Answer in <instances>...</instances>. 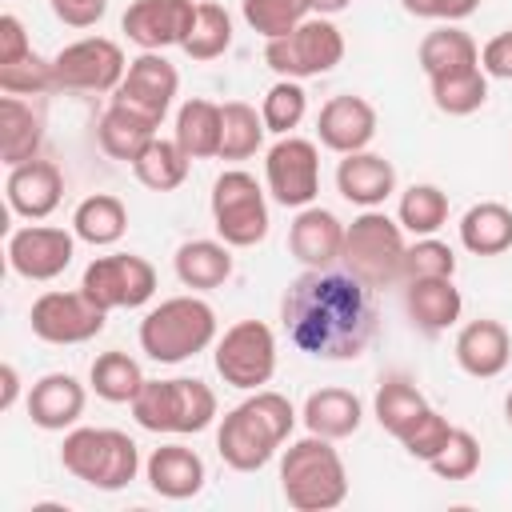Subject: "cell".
I'll list each match as a JSON object with an SVG mask.
<instances>
[{"label":"cell","mask_w":512,"mask_h":512,"mask_svg":"<svg viewBox=\"0 0 512 512\" xmlns=\"http://www.w3.org/2000/svg\"><path fill=\"white\" fill-rule=\"evenodd\" d=\"M428 468H432L440 480H468V476H476V468H480V440H476L468 428H452L444 452L432 456Z\"/></svg>","instance_id":"cell-45"},{"label":"cell","mask_w":512,"mask_h":512,"mask_svg":"<svg viewBox=\"0 0 512 512\" xmlns=\"http://www.w3.org/2000/svg\"><path fill=\"white\" fill-rule=\"evenodd\" d=\"M268 196L284 208H308L320 192V152L304 136H280L264 156Z\"/></svg>","instance_id":"cell-14"},{"label":"cell","mask_w":512,"mask_h":512,"mask_svg":"<svg viewBox=\"0 0 512 512\" xmlns=\"http://www.w3.org/2000/svg\"><path fill=\"white\" fill-rule=\"evenodd\" d=\"M172 268H176L180 284L192 288V292L220 288L232 276V244H224V240H188V244L176 248Z\"/></svg>","instance_id":"cell-28"},{"label":"cell","mask_w":512,"mask_h":512,"mask_svg":"<svg viewBox=\"0 0 512 512\" xmlns=\"http://www.w3.org/2000/svg\"><path fill=\"white\" fill-rule=\"evenodd\" d=\"M504 420H508V428H512V392L504 396Z\"/></svg>","instance_id":"cell-53"},{"label":"cell","mask_w":512,"mask_h":512,"mask_svg":"<svg viewBox=\"0 0 512 512\" xmlns=\"http://www.w3.org/2000/svg\"><path fill=\"white\" fill-rule=\"evenodd\" d=\"M72 232H76V240H84L92 248L116 244L128 232V208H124V200L112 196V192L84 196L76 204V212H72Z\"/></svg>","instance_id":"cell-32"},{"label":"cell","mask_w":512,"mask_h":512,"mask_svg":"<svg viewBox=\"0 0 512 512\" xmlns=\"http://www.w3.org/2000/svg\"><path fill=\"white\" fill-rule=\"evenodd\" d=\"M52 68H56V88H68V92H116L124 72H128V60H124V48L116 40L84 36V40L64 44L52 56Z\"/></svg>","instance_id":"cell-12"},{"label":"cell","mask_w":512,"mask_h":512,"mask_svg":"<svg viewBox=\"0 0 512 512\" xmlns=\"http://www.w3.org/2000/svg\"><path fill=\"white\" fill-rule=\"evenodd\" d=\"M452 352H456V364H460L468 376L492 380V376H500V372L508 368V360H512V336H508V328H504L500 320L480 316V320H468V324L456 332Z\"/></svg>","instance_id":"cell-20"},{"label":"cell","mask_w":512,"mask_h":512,"mask_svg":"<svg viewBox=\"0 0 512 512\" xmlns=\"http://www.w3.org/2000/svg\"><path fill=\"white\" fill-rule=\"evenodd\" d=\"M304 112H308V92L300 80H276L264 92L260 116H264V128L272 136H292V128H300Z\"/></svg>","instance_id":"cell-42"},{"label":"cell","mask_w":512,"mask_h":512,"mask_svg":"<svg viewBox=\"0 0 512 512\" xmlns=\"http://www.w3.org/2000/svg\"><path fill=\"white\" fill-rule=\"evenodd\" d=\"M416 56H420V68H424L428 80L452 76V72H464V68H476V64H480L476 40H472L464 28H456V24L432 28V32L420 40V52H416Z\"/></svg>","instance_id":"cell-31"},{"label":"cell","mask_w":512,"mask_h":512,"mask_svg":"<svg viewBox=\"0 0 512 512\" xmlns=\"http://www.w3.org/2000/svg\"><path fill=\"white\" fill-rule=\"evenodd\" d=\"M216 340V312L200 296H168L140 320V348L156 364H184Z\"/></svg>","instance_id":"cell-4"},{"label":"cell","mask_w":512,"mask_h":512,"mask_svg":"<svg viewBox=\"0 0 512 512\" xmlns=\"http://www.w3.org/2000/svg\"><path fill=\"white\" fill-rule=\"evenodd\" d=\"M88 384H92V392H96L100 400H108V404H132L136 392L144 388V372H140V364H136L128 352L112 348V352H100V356L92 360Z\"/></svg>","instance_id":"cell-35"},{"label":"cell","mask_w":512,"mask_h":512,"mask_svg":"<svg viewBox=\"0 0 512 512\" xmlns=\"http://www.w3.org/2000/svg\"><path fill=\"white\" fill-rule=\"evenodd\" d=\"M404 312L420 332H444L460 320L464 296L452 276H412L404 280Z\"/></svg>","instance_id":"cell-23"},{"label":"cell","mask_w":512,"mask_h":512,"mask_svg":"<svg viewBox=\"0 0 512 512\" xmlns=\"http://www.w3.org/2000/svg\"><path fill=\"white\" fill-rule=\"evenodd\" d=\"M328 436H300L280 456V492L296 512H328L348 500V468Z\"/></svg>","instance_id":"cell-3"},{"label":"cell","mask_w":512,"mask_h":512,"mask_svg":"<svg viewBox=\"0 0 512 512\" xmlns=\"http://www.w3.org/2000/svg\"><path fill=\"white\" fill-rule=\"evenodd\" d=\"M192 20H196L192 0H132L120 28L140 52H164L188 40Z\"/></svg>","instance_id":"cell-16"},{"label":"cell","mask_w":512,"mask_h":512,"mask_svg":"<svg viewBox=\"0 0 512 512\" xmlns=\"http://www.w3.org/2000/svg\"><path fill=\"white\" fill-rule=\"evenodd\" d=\"M428 88H432V104L448 116H472L488 100V76L480 64L452 72V76H436V80H428Z\"/></svg>","instance_id":"cell-39"},{"label":"cell","mask_w":512,"mask_h":512,"mask_svg":"<svg viewBox=\"0 0 512 512\" xmlns=\"http://www.w3.org/2000/svg\"><path fill=\"white\" fill-rule=\"evenodd\" d=\"M264 116L244 104V100H228L220 104V160H248L260 152L264 144Z\"/></svg>","instance_id":"cell-36"},{"label":"cell","mask_w":512,"mask_h":512,"mask_svg":"<svg viewBox=\"0 0 512 512\" xmlns=\"http://www.w3.org/2000/svg\"><path fill=\"white\" fill-rule=\"evenodd\" d=\"M88 392L72 372H48L28 392V420L44 432H64L84 416Z\"/></svg>","instance_id":"cell-22"},{"label":"cell","mask_w":512,"mask_h":512,"mask_svg":"<svg viewBox=\"0 0 512 512\" xmlns=\"http://www.w3.org/2000/svg\"><path fill=\"white\" fill-rule=\"evenodd\" d=\"M60 464L88 488L120 492L140 472V448L120 428H72L60 444Z\"/></svg>","instance_id":"cell-5"},{"label":"cell","mask_w":512,"mask_h":512,"mask_svg":"<svg viewBox=\"0 0 512 512\" xmlns=\"http://www.w3.org/2000/svg\"><path fill=\"white\" fill-rule=\"evenodd\" d=\"M340 60H344V32L332 24V16H308L288 36H276L264 44V64L280 80L324 76Z\"/></svg>","instance_id":"cell-9"},{"label":"cell","mask_w":512,"mask_h":512,"mask_svg":"<svg viewBox=\"0 0 512 512\" xmlns=\"http://www.w3.org/2000/svg\"><path fill=\"white\" fill-rule=\"evenodd\" d=\"M148 488L164 500H192L204 488V460L188 444H160L144 464Z\"/></svg>","instance_id":"cell-25"},{"label":"cell","mask_w":512,"mask_h":512,"mask_svg":"<svg viewBox=\"0 0 512 512\" xmlns=\"http://www.w3.org/2000/svg\"><path fill=\"white\" fill-rule=\"evenodd\" d=\"M104 320H108V312L84 288L44 292L32 300V312H28L32 336L44 344H84L104 332Z\"/></svg>","instance_id":"cell-13"},{"label":"cell","mask_w":512,"mask_h":512,"mask_svg":"<svg viewBox=\"0 0 512 512\" xmlns=\"http://www.w3.org/2000/svg\"><path fill=\"white\" fill-rule=\"evenodd\" d=\"M52 12L68 28H92L108 12V0H52Z\"/></svg>","instance_id":"cell-49"},{"label":"cell","mask_w":512,"mask_h":512,"mask_svg":"<svg viewBox=\"0 0 512 512\" xmlns=\"http://www.w3.org/2000/svg\"><path fill=\"white\" fill-rule=\"evenodd\" d=\"M0 92H4V96H44V92H60V88H56V68H52V60L28 52L24 60L0 64Z\"/></svg>","instance_id":"cell-43"},{"label":"cell","mask_w":512,"mask_h":512,"mask_svg":"<svg viewBox=\"0 0 512 512\" xmlns=\"http://www.w3.org/2000/svg\"><path fill=\"white\" fill-rule=\"evenodd\" d=\"M80 288L104 312L140 308V304H148L156 296V268L144 256H136V252H108V256H96L84 268Z\"/></svg>","instance_id":"cell-11"},{"label":"cell","mask_w":512,"mask_h":512,"mask_svg":"<svg viewBox=\"0 0 512 512\" xmlns=\"http://www.w3.org/2000/svg\"><path fill=\"white\" fill-rule=\"evenodd\" d=\"M396 220L412 236H436L448 220V196L436 184H412V188L400 192Z\"/></svg>","instance_id":"cell-40"},{"label":"cell","mask_w":512,"mask_h":512,"mask_svg":"<svg viewBox=\"0 0 512 512\" xmlns=\"http://www.w3.org/2000/svg\"><path fill=\"white\" fill-rule=\"evenodd\" d=\"M288 248L292 256L304 264V268H328L340 260L344 252V224L336 212L320 208V204H308V208H296V220L288 228Z\"/></svg>","instance_id":"cell-21"},{"label":"cell","mask_w":512,"mask_h":512,"mask_svg":"<svg viewBox=\"0 0 512 512\" xmlns=\"http://www.w3.org/2000/svg\"><path fill=\"white\" fill-rule=\"evenodd\" d=\"M228 44H232V16H228V8H224V4H216V0L196 4L192 32H188V40L180 44V48H184V56H188V60H196V64H204V60L224 56V52H228Z\"/></svg>","instance_id":"cell-38"},{"label":"cell","mask_w":512,"mask_h":512,"mask_svg":"<svg viewBox=\"0 0 512 512\" xmlns=\"http://www.w3.org/2000/svg\"><path fill=\"white\" fill-rule=\"evenodd\" d=\"M156 128H160L156 120H148V116H140V112L124 108V104H108V112H104L100 124H96V140H100V148H104L112 160L132 164V160L160 136Z\"/></svg>","instance_id":"cell-29"},{"label":"cell","mask_w":512,"mask_h":512,"mask_svg":"<svg viewBox=\"0 0 512 512\" xmlns=\"http://www.w3.org/2000/svg\"><path fill=\"white\" fill-rule=\"evenodd\" d=\"M40 144H44V116L20 96H0V160L8 168L28 164L40 156Z\"/></svg>","instance_id":"cell-27"},{"label":"cell","mask_w":512,"mask_h":512,"mask_svg":"<svg viewBox=\"0 0 512 512\" xmlns=\"http://www.w3.org/2000/svg\"><path fill=\"white\" fill-rule=\"evenodd\" d=\"M4 196H8V208L24 220H48L56 208H60V196H64V176L52 160H28V164H16L8 168V180H4Z\"/></svg>","instance_id":"cell-19"},{"label":"cell","mask_w":512,"mask_h":512,"mask_svg":"<svg viewBox=\"0 0 512 512\" xmlns=\"http://www.w3.org/2000/svg\"><path fill=\"white\" fill-rule=\"evenodd\" d=\"M352 0H312V12L316 16H336V12H344Z\"/></svg>","instance_id":"cell-52"},{"label":"cell","mask_w":512,"mask_h":512,"mask_svg":"<svg viewBox=\"0 0 512 512\" xmlns=\"http://www.w3.org/2000/svg\"><path fill=\"white\" fill-rule=\"evenodd\" d=\"M212 228L232 248H256L268 236V196L244 168H228L212 184Z\"/></svg>","instance_id":"cell-8"},{"label":"cell","mask_w":512,"mask_h":512,"mask_svg":"<svg viewBox=\"0 0 512 512\" xmlns=\"http://www.w3.org/2000/svg\"><path fill=\"white\" fill-rule=\"evenodd\" d=\"M176 88H180V76L164 60V52H140L136 60H128V72H124L120 88L112 92V104H124L160 124L176 100Z\"/></svg>","instance_id":"cell-17"},{"label":"cell","mask_w":512,"mask_h":512,"mask_svg":"<svg viewBox=\"0 0 512 512\" xmlns=\"http://www.w3.org/2000/svg\"><path fill=\"white\" fill-rule=\"evenodd\" d=\"M408 16H420V20H444V24H456L464 16H472L480 8V0H400Z\"/></svg>","instance_id":"cell-47"},{"label":"cell","mask_w":512,"mask_h":512,"mask_svg":"<svg viewBox=\"0 0 512 512\" xmlns=\"http://www.w3.org/2000/svg\"><path fill=\"white\" fill-rule=\"evenodd\" d=\"M172 140L184 148L188 160L220 156V104H212V100H204V96L184 100L180 112H176Z\"/></svg>","instance_id":"cell-33"},{"label":"cell","mask_w":512,"mask_h":512,"mask_svg":"<svg viewBox=\"0 0 512 512\" xmlns=\"http://www.w3.org/2000/svg\"><path fill=\"white\" fill-rule=\"evenodd\" d=\"M460 244L472 256H500L512 248V208L500 200H480L460 216Z\"/></svg>","instance_id":"cell-30"},{"label":"cell","mask_w":512,"mask_h":512,"mask_svg":"<svg viewBox=\"0 0 512 512\" xmlns=\"http://www.w3.org/2000/svg\"><path fill=\"white\" fill-rule=\"evenodd\" d=\"M424 408H428L424 392H420L416 380L404 376V372H388V376L380 380V388H376V400H372V416H376V424H380L388 436H400Z\"/></svg>","instance_id":"cell-34"},{"label":"cell","mask_w":512,"mask_h":512,"mask_svg":"<svg viewBox=\"0 0 512 512\" xmlns=\"http://www.w3.org/2000/svg\"><path fill=\"white\" fill-rule=\"evenodd\" d=\"M8 268L20 280H56L72 256H76V232H64L56 224H24L8 236Z\"/></svg>","instance_id":"cell-15"},{"label":"cell","mask_w":512,"mask_h":512,"mask_svg":"<svg viewBox=\"0 0 512 512\" xmlns=\"http://www.w3.org/2000/svg\"><path fill=\"white\" fill-rule=\"evenodd\" d=\"M188 156H184V148L176 144V140H164V136H156L136 160H132V172H136V180L144 184V188H152V192H172V188H180L184 180H188Z\"/></svg>","instance_id":"cell-37"},{"label":"cell","mask_w":512,"mask_h":512,"mask_svg":"<svg viewBox=\"0 0 512 512\" xmlns=\"http://www.w3.org/2000/svg\"><path fill=\"white\" fill-rule=\"evenodd\" d=\"M412 276H456V252L436 236H416L404 252V280Z\"/></svg>","instance_id":"cell-46"},{"label":"cell","mask_w":512,"mask_h":512,"mask_svg":"<svg viewBox=\"0 0 512 512\" xmlns=\"http://www.w3.org/2000/svg\"><path fill=\"white\" fill-rule=\"evenodd\" d=\"M336 188L348 204L356 208H380L392 192H396V168L392 160L376 156V152H348L336 164Z\"/></svg>","instance_id":"cell-24"},{"label":"cell","mask_w":512,"mask_h":512,"mask_svg":"<svg viewBox=\"0 0 512 512\" xmlns=\"http://www.w3.org/2000/svg\"><path fill=\"white\" fill-rule=\"evenodd\" d=\"M316 136L324 148L348 156V152H364L376 136V108L364 100V96H332L320 116H316Z\"/></svg>","instance_id":"cell-18"},{"label":"cell","mask_w":512,"mask_h":512,"mask_svg":"<svg viewBox=\"0 0 512 512\" xmlns=\"http://www.w3.org/2000/svg\"><path fill=\"white\" fill-rule=\"evenodd\" d=\"M296 428V408L288 396L272 388H256L248 400H240L232 412H224L216 428V452L228 468L236 472H256L264 468L280 444Z\"/></svg>","instance_id":"cell-2"},{"label":"cell","mask_w":512,"mask_h":512,"mask_svg":"<svg viewBox=\"0 0 512 512\" xmlns=\"http://www.w3.org/2000/svg\"><path fill=\"white\" fill-rule=\"evenodd\" d=\"M448 436H452V424H448V416H440L432 404L396 436L400 444H404V452L412 456V460H432V456H440L444 452V444H448Z\"/></svg>","instance_id":"cell-44"},{"label":"cell","mask_w":512,"mask_h":512,"mask_svg":"<svg viewBox=\"0 0 512 512\" xmlns=\"http://www.w3.org/2000/svg\"><path fill=\"white\" fill-rule=\"evenodd\" d=\"M404 228L380 208H364L352 224H344V272L364 280L368 288H388L404 280Z\"/></svg>","instance_id":"cell-7"},{"label":"cell","mask_w":512,"mask_h":512,"mask_svg":"<svg viewBox=\"0 0 512 512\" xmlns=\"http://www.w3.org/2000/svg\"><path fill=\"white\" fill-rule=\"evenodd\" d=\"M132 420L144 432H168V436L204 432L216 420V392L196 376L144 380V388L132 400Z\"/></svg>","instance_id":"cell-6"},{"label":"cell","mask_w":512,"mask_h":512,"mask_svg":"<svg viewBox=\"0 0 512 512\" xmlns=\"http://www.w3.org/2000/svg\"><path fill=\"white\" fill-rule=\"evenodd\" d=\"M240 12H244V24L252 32H260L264 40H276V36H288L296 24H304L312 12V0H240Z\"/></svg>","instance_id":"cell-41"},{"label":"cell","mask_w":512,"mask_h":512,"mask_svg":"<svg viewBox=\"0 0 512 512\" xmlns=\"http://www.w3.org/2000/svg\"><path fill=\"white\" fill-rule=\"evenodd\" d=\"M0 384H4V392H0V412H12V404H16V396H20V372H16V364H0Z\"/></svg>","instance_id":"cell-51"},{"label":"cell","mask_w":512,"mask_h":512,"mask_svg":"<svg viewBox=\"0 0 512 512\" xmlns=\"http://www.w3.org/2000/svg\"><path fill=\"white\" fill-rule=\"evenodd\" d=\"M300 420H304V428L316 432V436L348 440V436L360 428V420H364V404H360V396L348 392V388H316V392H308Z\"/></svg>","instance_id":"cell-26"},{"label":"cell","mask_w":512,"mask_h":512,"mask_svg":"<svg viewBox=\"0 0 512 512\" xmlns=\"http://www.w3.org/2000/svg\"><path fill=\"white\" fill-rule=\"evenodd\" d=\"M216 372L228 388L256 392L276 372V336L264 320H236L216 340Z\"/></svg>","instance_id":"cell-10"},{"label":"cell","mask_w":512,"mask_h":512,"mask_svg":"<svg viewBox=\"0 0 512 512\" xmlns=\"http://www.w3.org/2000/svg\"><path fill=\"white\" fill-rule=\"evenodd\" d=\"M28 52H32V44H28V32H24L20 16L16 12H4L0 16V64L24 60Z\"/></svg>","instance_id":"cell-50"},{"label":"cell","mask_w":512,"mask_h":512,"mask_svg":"<svg viewBox=\"0 0 512 512\" xmlns=\"http://www.w3.org/2000/svg\"><path fill=\"white\" fill-rule=\"evenodd\" d=\"M288 344L316 360H356L376 336L372 288L352 272L308 268L280 296Z\"/></svg>","instance_id":"cell-1"},{"label":"cell","mask_w":512,"mask_h":512,"mask_svg":"<svg viewBox=\"0 0 512 512\" xmlns=\"http://www.w3.org/2000/svg\"><path fill=\"white\" fill-rule=\"evenodd\" d=\"M480 68L492 80H512V28L496 32L484 48H480Z\"/></svg>","instance_id":"cell-48"}]
</instances>
